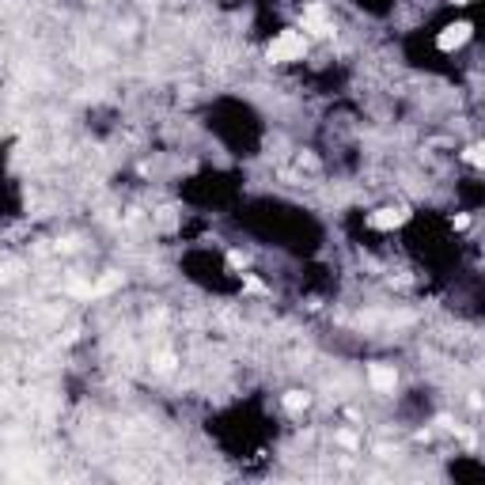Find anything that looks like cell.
Returning <instances> with one entry per match:
<instances>
[{"label":"cell","mask_w":485,"mask_h":485,"mask_svg":"<svg viewBox=\"0 0 485 485\" xmlns=\"http://www.w3.org/2000/svg\"><path fill=\"white\" fill-rule=\"evenodd\" d=\"M307 30H296V27H288V30H281L277 38L266 46V61L269 65H296V61L307 57Z\"/></svg>","instance_id":"cell-1"},{"label":"cell","mask_w":485,"mask_h":485,"mask_svg":"<svg viewBox=\"0 0 485 485\" xmlns=\"http://www.w3.org/2000/svg\"><path fill=\"white\" fill-rule=\"evenodd\" d=\"M281 406H285L288 413H303V410L311 406V394L307 391H288L285 398H281Z\"/></svg>","instance_id":"cell-5"},{"label":"cell","mask_w":485,"mask_h":485,"mask_svg":"<svg viewBox=\"0 0 485 485\" xmlns=\"http://www.w3.org/2000/svg\"><path fill=\"white\" fill-rule=\"evenodd\" d=\"M451 4H459V8H462V4H470V0H451Z\"/></svg>","instance_id":"cell-8"},{"label":"cell","mask_w":485,"mask_h":485,"mask_svg":"<svg viewBox=\"0 0 485 485\" xmlns=\"http://www.w3.org/2000/svg\"><path fill=\"white\" fill-rule=\"evenodd\" d=\"M406 220H410V209H402V205H383L376 212H368V228H376V231H394Z\"/></svg>","instance_id":"cell-3"},{"label":"cell","mask_w":485,"mask_h":485,"mask_svg":"<svg viewBox=\"0 0 485 485\" xmlns=\"http://www.w3.org/2000/svg\"><path fill=\"white\" fill-rule=\"evenodd\" d=\"M462 159H467L470 167H485V140H478V145H470L467 152H462Z\"/></svg>","instance_id":"cell-6"},{"label":"cell","mask_w":485,"mask_h":485,"mask_svg":"<svg viewBox=\"0 0 485 485\" xmlns=\"http://www.w3.org/2000/svg\"><path fill=\"white\" fill-rule=\"evenodd\" d=\"M368 383H372V391L391 394L394 387H398V372H394V364H372V368H368Z\"/></svg>","instance_id":"cell-4"},{"label":"cell","mask_w":485,"mask_h":485,"mask_svg":"<svg viewBox=\"0 0 485 485\" xmlns=\"http://www.w3.org/2000/svg\"><path fill=\"white\" fill-rule=\"evenodd\" d=\"M470 35H474V27L467 23V19H455V23H448L436 35V49L440 54H455V49H462L470 42Z\"/></svg>","instance_id":"cell-2"},{"label":"cell","mask_w":485,"mask_h":485,"mask_svg":"<svg viewBox=\"0 0 485 485\" xmlns=\"http://www.w3.org/2000/svg\"><path fill=\"white\" fill-rule=\"evenodd\" d=\"M481 61H485V57H481Z\"/></svg>","instance_id":"cell-9"},{"label":"cell","mask_w":485,"mask_h":485,"mask_svg":"<svg viewBox=\"0 0 485 485\" xmlns=\"http://www.w3.org/2000/svg\"><path fill=\"white\" fill-rule=\"evenodd\" d=\"M451 228H455V231H467V228H470V216H467V212H455V216H451Z\"/></svg>","instance_id":"cell-7"}]
</instances>
